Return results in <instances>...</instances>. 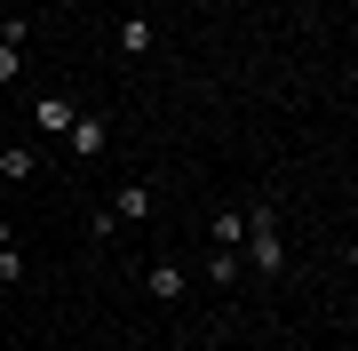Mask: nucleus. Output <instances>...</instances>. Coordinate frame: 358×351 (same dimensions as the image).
Segmentation results:
<instances>
[{
    "label": "nucleus",
    "mask_w": 358,
    "mask_h": 351,
    "mask_svg": "<svg viewBox=\"0 0 358 351\" xmlns=\"http://www.w3.org/2000/svg\"><path fill=\"white\" fill-rule=\"evenodd\" d=\"M247 263H255V272H279V263H287L279 216H271V208H247Z\"/></svg>",
    "instance_id": "1"
},
{
    "label": "nucleus",
    "mask_w": 358,
    "mask_h": 351,
    "mask_svg": "<svg viewBox=\"0 0 358 351\" xmlns=\"http://www.w3.org/2000/svg\"><path fill=\"white\" fill-rule=\"evenodd\" d=\"M64 136H72V152H80V160H96L103 144H112V120H103V112H80V120H72Z\"/></svg>",
    "instance_id": "2"
},
{
    "label": "nucleus",
    "mask_w": 358,
    "mask_h": 351,
    "mask_svg": "<svg viewBox=\"0 0 358 351\" xmlns=\"http://www.w3.org/2000/svg\"><path fill=\"white\" fill-rule=\"evenodd\" d=\"M32 120H40V128H48V136H64L72 120H80V104H72V96H56V88H48V96H40V104H32Z\"/></svg>",
    "instance_id": "3"
},
{
    "label": "nucleus",
    "mask_w": 358,
    "mask_h": 351,
    "mask_svg": "<svg viewBox=\"0 0 358 351\" xmlns=\"http://www.w3.org/2000/svg\"><path fill=\"white\" fill-rule=\"evenodd\" d=\"M16 72H24V25H8V32H0V88H8Z\"/></svg>",
    "instance_id": "4"
},
{
    "label": "nucleus",
    "mask_w": 358,
    "mask_h": 351,
    "mask_svg": "<svg viewBox=\"0 0 358 351\" xmlns=\"http://www.w3.org/2000/svg\"><path fill=\"white\" fill-rule=\"evenodd\" d=\"M120 223H143L152 216V184H128V192H120V208H112Z\"/></svg>",
    "instance_id": "5"
},
{
    "label": "nucleus",
    "mask_w": 358,
    "mask_h": 351,
    "mask_svg": "<svg viewBox=\"0 0 358 351\" xmlns=\"http://www.w3.org/2000/svg\"><path fill=\"white\" fill-rule=\"evenodd\" d=\"M0 176H8V184H24V176H40V160L24 152V144H8V152H0Z\"/></svg>",
    "instance_id": "6"
},
{
    "label": "nucleus",
    "mask_w": 358,
    "mask_h": 351,
    "mask_svg": "<svg viewBox=\"0 0 358 351\" xmlns=\"http://www.w3.org/2000/svg\"><path fill=\"white\" fill-rule=\"evenodd\" d=\"M120 48L143 56V48H152V25H143V16H120Z\"/></svg>",
    "instance_id": "7"
},
{
    "label": "nucleus",
    "mask_w": 358,
    "mask_h": 351,
    "mask_svg": "<svg viewBox=\"0 0 358 351\" xmlns=\"http://www.w3.org/2000/svg\"><path fill=\"white\" fill-rule=\"evenodd\" d=\"M152 296H159V303L183 296V272H176V263H152Z\"/></svg>",
    "instance_id": "8"
},
{
    "label": "nucleus",
    "mask_w": 358,
    "mask_h": 351,
    "mask_svg": "<svg viewBox=\"0 0 358 351\" xmlns=\"http://www.w3.org/2000/svg\"><path fill=\"white\" fill-rule=\"evenodd\" d=\"M207 280L231 287V280H239V256H231V247H215V256H207Z\"/></svg>",
    "instance_id": "9"
},
{
    "label": "nucleus",
    "mask_w": 358,
    "mask_h": 351,
    "mask_svg": "<svg viewBox=\"0 0 358 351\" xmlns=\"http://www.w3.org/2000/svg\"><path fill=\"white\" fill-rule=\"evenodd\" d=\"M0 247H8V216H0Z\"/></svg>",
    "instance_id": "10"
}]
</instances>
